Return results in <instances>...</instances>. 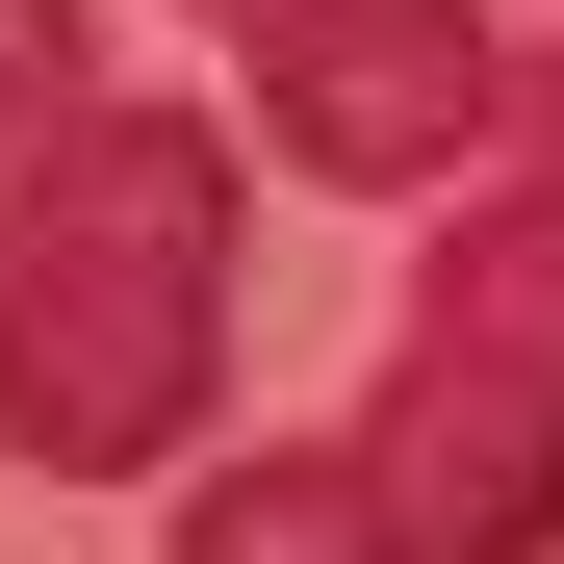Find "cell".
I'll list each match as a JSON object with an SVG mask.
<instances>
[{"mask_svg":"<svg viewBox=\"0 0 564 564\" xmlns=\"http://www.w3.org/2000/svg\"><path fill=\"white\" fill-rule=\"evenodd\" d=\"M0 462L154 488L231 386V129L206 104H77L0 154Z\"/></svg>","mask_w":564,"mask_h":564,"instance_id":"obj_1","label":"cell"},{"mask_svg":"<svg viewBox=\"0 0 564 564\" xmlns=\"http://www.w3.org/2000/svg\"><path fill=\"white\" fill-rule=\"evenodd\" d=\"M359 462H386L411 564H564V180H513V206L436 231Z\"/></svg>","mask_w":564,"mask_h":564,"instance_id":"obj_2","label":"cell"},{"mask_svg":"<svg viewBox=\"0 0 564 564\" xmlns=\"http://www.w3.org/2000/svg\"><path fill=\"white\" fill-rule=\"evenodd\" d=\"M513 77L539 52H488V0H308V26H257V154L334 206H411L513 129Z\"/></svg>","mask_w":564,"mask_h":564,"instance_id":"obj_3","label":"cell"},{"mask_svg":"<svg viewBox=\"0 0 564 564\" xmlns=\"http://www.w3.org/2000/svg\"><path fill=\"white\" fill-rule=\"evenodd\" d=\"M154 564H411V513H386V462H359V436H282V462H206Z\"/></svg>","mask_w":564,"mask_h":564,"instance_id":"obj_4","label":"cell"},{"mask_svg":"<svg viewBox=\"0 0 564 564\" xmlns=\"http://www.w3.org/2000/svg\"><path fill=\"white\" fill-rule=\"evenodd\" d=\"M77 77H104V26H77V0H0V154L77 129Z\"/></svg>","mask_w":564,"mask_h":564,"instance_id":"obj_5","label":"cell"},{"mask_svg":"<svg viewBox=\"0 0 564 564\" xmlns=\"http://www.w3.org/2000/svg\"><path fill=\"white\" fill-rule=\"evenodd\" d=\"M513 180H564V52H539V77H513Z\"/></svg>","mask_w":564,"mask_h":564,"instance_id":"obj_6","label":"cell"},{"mask_svg":"<svg viewBox=\"0 0 564 564\" xmlns=\"http://www.w3.org/2000/svg\"><path fill=\"white\" fill-rule=\"evenodd\" d=\"M206 26H231V52H257V26H308V0H206Z\"/></svg>","mask_w":564,"mask_h":564,"instance_id":"obj_7","label":"cell"}]
</instances>
